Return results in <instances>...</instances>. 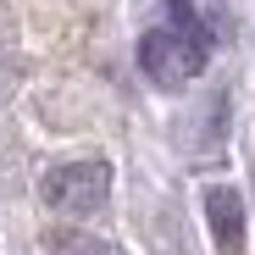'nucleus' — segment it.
I'll list each match as a JSON object with an SVG mask.
<instances>
[{
  "label": "nucleus",
  "mask_w": 255,
  "mask_h": 255,
  "mask_svg": "<svg viewBox=\"0 0 255 255\" xmlns=\"http://www.w3.org/2000/svg\"><path fill=\"white\" fill-rule=\"evenodd\" d=\"M205 222H211V244H217V255H244L250 211H244V194H239L233 183H211V189H205Z\"/></svg>",
  "instance_id": "obj_3"
},
{
  "label": "nucleus",
  "mask_w": 255,
  "mask_h": 255,
  "mask_svg": "<svg viewBox=\"0 0 255 255\" xmlns=\"http://www.w3.org/2000/svg\"><path fill=\"white\" fill-rule=\"evenodd\" d=\"M45 244H50V255H122V244H111L100 233H83V228H61Z\"/></svg>",
  "instance_id": "obj_4"
},
{
  "label": "nucleus",
  "mask_w": 255,
  "mask_h": 255,
  "mask_svg": "<svg viewBox=\"0 0 255 255\" xmlns=\"http://www.w3.org/2000/svg\"><path fill=\"white\" fill-rule=\"evenodd\" d=\"M39 200L61 217H95V211L111 200V166L100 155L89 161H56L45 166V178H39Z\"/></svg>",
  "instance_id": "obj_1"
},
{
  "label": "nucleus",
  "mask_w": 255,
  "mask_h": 255,
  "mask_svg": "<svg viewBox=\"0 0 255 255\" xmlns=\"http://www.w3.org/2000/svg\"><path fill=\"white\" fill-rule=\"evenodd\" d=\"M205 56H211V39H194V33H178V28H150L139 39V67L155 89H183L205 72Z\"/></svg>",
  "instance_id": "obj_2"
}]
</instances>
